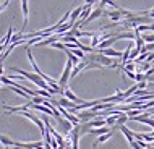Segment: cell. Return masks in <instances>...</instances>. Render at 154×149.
<instances>
[{"instance_id": "cell-1", "label": "cell", "mask_w": 154, "mask_h": 149, "mask_svg": "<svg viewBox=\"0 0 154 149\" xmlns=\"http://www.w3.org/2000/svg\"><path fill=\"white\" fill-rule=\"evenodd\" d=\"M76 117L80 118V122H81V123H88V122H91V120L99 118V112H94L93 109H88V110H81V112H78Z\"/></svg>"}, {"instance_id": "cell-2", "label": "cell", "mask_w": 154, "mask_h": 149, "mask_svg": "<svg viewBox=\"0 0 154 149\" xmlns=\"http://www.w3.org/2000/svg\"><path fill=\"white\" fill-rule=\"evenodd\" d=\"M57 122H59V126H60V130H62V133H63V135H70L73 131L75 125L72 122H68L66 118H60V120H57Z\"/></svg>"}, {"instance_id": "cell-3", "label": "cell", "mask_w": 154, "mask_h": 149, "mask_svg": "<svg viewBox=\"0 0 154 149\" xmlns=\"http://www.w3.org/2000/svg\"><path fill=\"white\" fill-rule=\"evenodd\" d=\"M104 13H106V10H104V8H99V7H96L94 10H93V13L89 15V18L86 20V21L83 23V24H88V23H91V21H94V20H97L99 16H102Z\"/></svg>"}, {"instance_id": "cell-4", "label": "cell", "mask_w": 154, "mask_h": 149, "mask_svg": "<svg viewBox=\"0 0 154 149\" xmlns=\"http://www.w3.org/2000/svg\"><path fill=\"white\" fill-rule=\"evenodd\" d=\"M120 131L123 133V136L127 138V141L130 143V144L136 141V139H135V135H133V131L130 130V128H127V125H122V126H120Z\"/></svg>"}, {"instance_id": "cell-5", "label": "cell", "mask_w": 154, "mask_h": 149, "mask_svg": "<svg viewBox=\"0 0 154 149\" xmlns=\"http://www.w3.org/2000/svg\"><path fill=\"white\" fill-rule=\"evenodd\" d=\"M101 53H104L106 57H110V59H122V55H123L122 50H115V49H106Z\"/></svg>"}, {"instance_id": "cell-6", "label": "cell", "mask_w": 154, "mask_h": 149, "mask_svg": "<svg viewBox=\"0 0 154 149\" xmlns=\"http://www.w3.org/2000/svg\"><path fill=\"white\" fill-rule=\"evenodd\" d=\"M83 10H85V5L75 8V11H72V16H70V23H73V24H75V20H80V16H81V13H83Z\"/></svg>"}, {"instance_id": "cell-7", "label": "cell", "mask_w": 154, "mask_h": 149, "mask_svg": "<svg viewBox=\"0 0 154 149\" xmlns=\"http://www.w3.org/2000/svg\"><path fill=\"white\" fill-rule=\"evenodd\" d=\"M112 135H114V131H110V133H107V135H102V136H99V138H97V139H96V141L93 143V147L96 149V147H97L101 143H106L107 139H110V138H112Z\"/></svg>"}, {"instance_id": "cell-8", "label": "cell", "mask_w": 154, "mask_h": 149, "mask_svg": "<svg viewBox=\"0 0 154 149\" xmlns=\"http://www.w3.org/2000/svg\"><path fill=\"white\" fill-rule=\"evenodd\" d=\"M0 144H3V146H15V141H13V139H10L8 136L0 135Z\"/></svg>"}, {"instance_id": "cell-9", "label": "cell", "mask_w": 154, "mask_h": 149, "mask_svg": "<svg viewBox=\"0 0 154 149\" xmlns=\"http://www.w3.org/2000/svg\"><path fill=\"white\" fill-rule=\"evenodd\" d=\"M122 71L127 74V78H131V80H135V78H136V73L135 71H127V70H122Z\"/></svg>"}, {"instance_id": "cell-10", "label": "cell", "mask_w": 154, "mask_h": 149, "mask_svg": "<svg viewBox=\"0 0 154 149\" xmlns=\"http://www.w3.org/2000/svg\"><path fill=\"white\" fill-rule=\"evenodd\" d=\"M148 16H149V18H151V20H154V8H151V10H149Z\"/></svg>"}, {"instance_id": "cell-11", "label": "cell", "mask_w": 154, "mask_h": 149, "mask_svg": "<svg viewBox=\"0 0 154 149\" xmlns=\"http://www.w3.org/2000/svg\"><path fill=\"white\" fill-rule=\"evenodd\" d=\"M0 76H3V65H0Z\"/></svg>"}, {"instance_id": "cell-12", "label": "cell", "mask_w": 154, "mask_h": 149, "mask_svg": "<svg viewBox=\"0 0 154 149\" xmlns=\"http://www.w3.org/2000/svg\"><path fill=\"white\" fill-rule=\"evenodd\" d=\"M146 149H154V146H152V144H151V146H149V147H146Z\"/></svg>"}, {"instance_id": "cell-13", "label": "cell", "mask_w": 154, "mask_h": 149, "mask_svg": "<svg viewBox=\"0 0 154 149\" xmlns=\"http://www.w3.org/2000/svg\"><path fill=\"white\" fill-rule=\"evenodd\" d=\"M151 135H152V136H154V130H152V133H151Z\"/></svg>"}, {"instance_id": "cell-14", "label": "cell", "mask_w": 154, "mask_h": 149, "mask_svg": "<svg viewBox=\"0 0 154 149\" xmlns=\"http://www.w3.org/2000/svg\"><path fill=\"white\" fill-rule=\"evenodd\" d=\"M16 149H21V147H16Z\"/></svg>"}, {"instance_id": "cell-15", "label": "cell", "mask_w": 154, "mask_h": 149, "mask_svg": "<svg viewBox=\"0 0 154 149\" xmlns=\"http://www.w3.org/2000/svg\"><path fill=\"white\" fill-rule=\"evenodd\" d=\"M152 146H154V143H152Z\"/></svg>"}]
</instances>
